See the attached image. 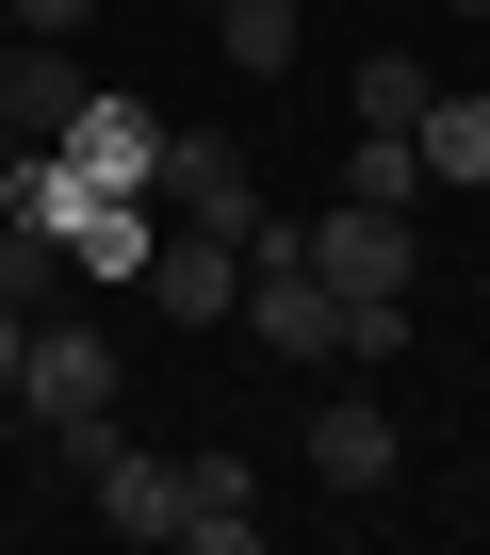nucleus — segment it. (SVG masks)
Returning a JSON list of instances; mask_svg holds the SVG:
<instances>
[{
	"label": "nucleus",
	"instance_id": "obj_1",
	"mask_svg": "<svg viewBox=\"0 0 490 555\" xmlns=\"http://www.w3.org/2000/svg\"><path fill=\"white\" fill-rule=\"evenodd\" d=\"M82 99H99L82 82V34H17V50H0V147H50Z\"/></svg>",
	"mask_w": 490,
	"mask_h": 555
},
{
	"label": "nucleus",
	"instance_id": "obj_2",
	"mask_svg": "<svg viewBox=\"0 0 490 555\" xmlns=\"http://www.w3.org/2000/svg\"><path fill=\"white\" fill-rule=\"evenodd\" d=\"M295 261L327 278V295H392V278H409V212L344 196V212H311V229H295Z\"/></svg>",
	"mask_w": 490,
	"mask_h": 555
},
{
	"label": "nucleus",
	"instance_id": "obj_3",
	"mask_svg": "<svg viewBox=\"0 0 490 555\" xmlns=\"http://www.w3.org/2000/svg\"><path fill=\"white\" fill-rule=\"evenodd\" d=\"M50 164H66L82 196H147V180H164V131H147L131 99H82V115L50 131Z\"/></svg>",
	"mask_w": 490,
	"mask_h": 555
},
{
	"label": "nucleus",
	"instance_id": "obj_4",
	"mask_svg": "<svg viewBox=\"0 0 490 555\" xmlns=\"http://www.w3.org/2000/svg\"><path fill=\"white\" fill-rule=\"evenodd\" d=\"M164 196H180V229H229V245L262 229V164H245L229 131H180L164 147Z\"/></svg>",
	"mask_w": 490,
	"mask_h": 555
},
{
	"label": "nucleus",
	"instance_id": "obj_5",
	"mask_svg": "<svg viewBox=\"0 0 490 555\" xmlns=\"http://www.w3.org/2000/svg\"><path fill=\"white\" fill-rule=\"evenodd\" d=\"M17 392H34V425H82V409H115V344L99 327H34L17 344Z\"/></svg>",
	"mask_w": 490,
	"mask_h": 555
},
{
	"label": "nucleus",
	"instance_id": "obj_6",
	"mask_svg": "<svg viewBox=\"0 0 490 555\" xmlns=\"http://www.w3.org/2000/svg\"><path fill=\"white\" fill-rule=\"evenodd\" d=\"M147 295H164V327H212V311L245 295V245H229V229H180V245L147 229Z\"/></svg>",
	"mask_w": 490,
	"mask_h": 555
},
{
	"label": "nucleus",
	"instance_id": "obj_7",
	"mask_svg": "<svg viewBox=\"0 0 490 555\" xmlns=\"http://www.w3.org/2000/svg\"><path fill=\"white\" fill-rule=\"evenodd\" d=\"M180 539L196 555H245V539H262V474H245V457H180Z\"/></svg>",
	"mask_w": 490,
	"mask_h": 555
},
{
	"label": "nucleus",
	"instance_id": "obj_8",
	"mask_svg": "<svg viewBox=\"0 0 490 555\" xmlns=\"http://www.w3.org/2000/svg\"><path fill=\"white\" fill-rule=\"evenodd\" d=\"M82 490H99V522H115V539H180V474H164L131 425H115V457H99Z\"/></svg>",
	"mask_w": 490,
	"mask_h": 555
},
{
	"label": "nucleus",
	"instance_id": "obj_9",
	"mask_svg": "<svg viewBox=\"0 0 490 555\" xmlns=\"http://www.w3.org/2000/svg\"><path fill=\"white\" fill-rule=\"evenodd\" d=\"M311 474H327V490H392V409H376V392L311 409Z\"/></svg>",
	"mask_w": 490,
	"mask_h": 555
},
{
	"label": "nucleus",
	"instance_id": "obj_10",
	"mask_svg": "<svg viewBox=\"0 0 490 555\" xmlns=\"http://www.w3.org/2000/svg\"><path fill=\"white\" fill-rule=\"evenodd\" d=\"M409 147H425V180H490V99H474V82H425Z\"/></svg>",
	"mask_w": 490,
	"mask_h": 555
},
{
	"label": "nucleus",
	"instance_id": "obj_11",
	"mask_svg": "<svg viewBox=\"0 0 490 555\" xmlns=\"http://www.w3.org/2000/svg\"><path fill=\"white\" fill-rule=\"evenodd\" d=\"M196 17H212V50L245 82H295V0H196Z\"/></svg>",
	"mask_w": 490,
	"mask_h": 555
},
{
	"label": "nucleus",
	"instance_id": "obj_12",
	"mask_svg": "<svg viewBox=\"0 0 490 555\" xmlns=\"http://www.w3.org/2000/svg\"><path fill=\"white\" fill-rule=\"evenodd\" d=\"M409 180H425V147H409V131H360V147H344V196H376V212H409Z\"/></svg>",
	"mask_w": 490,
	"mask_h": 555
},
{
	"label": "nucleus",
	"instance_id": "obj_13",
	"mask_svg": "<svg viewBox=\"0 0 490 555\" xmlns=\"http://www.w3.org/2000/svg\"><path fill=\"white\" fill-rule=\"evenodd\" d=\"M425 115V66L409 50H360V131H409Z\"/></svg>",
	"mask_w": 490,
	"mask_h": 555
},
{
	"label": "nucleus",
	"instance_id": "obj_14",
	"mask_svg": "<svg viewBox=\"0 0 490 555\" xmlns=\"http://www.w3.org/2000/svg\"><path fill=\"white\" fill-rule=\"evenodd\" d=\"M0 17H17V34H82L99 0H0Z\"/></svg>",
	"mask_w": 490,
	"mask_h": 555
},
{
	"label": "nucleus",
	"instance_id": "obj_15",
	"mask_svg": "<svg viewBox=\"0 0 490 555\" xmlns=\"http://www.w3.org/2000/svg\"><path fill=\"white\" fill-rule=\"evenodd\" d=\"M17 344H34V311H0V409H17Z\"/></svg>",
	"mask_w": 490,
	"mask_h": 555
},
{
	"label": "nucleus",
	"instance_id": "obj_16",
	"mask_svg": "<svg viewBox=\"0 0 490 555\" xmlns=\"http://www.w3.org/2000/svg\"><path fill=\"white\" fill-rule=\"evenodd\" d=\"M0 50H17V17H0Z\"/></svg>",
	"mask_w": 490,
	"mask_h": 555
}]
</instances>
